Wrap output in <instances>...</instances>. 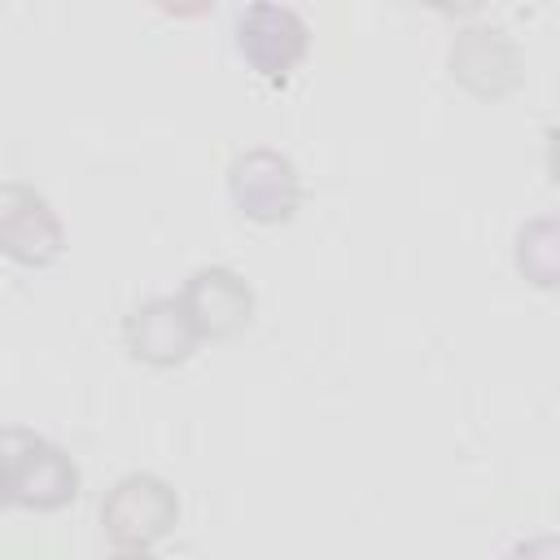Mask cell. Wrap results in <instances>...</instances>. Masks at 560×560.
<instances>
[{"mask_svg":"<svg viewBox=\"0 0 560 560\" xmlns=\"http://www.w3.org/2000/svg\"><path fill=\"white\" fill-rule=\"evenodd\" d=\"M74 494H79V468L57 442L18 424L0 433V499L9 508L57 512L74 503Z\"/></svg>","mask_w":560,"mask_h":560,"instance_id":"obj_1","label":"cell"},{"mask_svg":"<svg viewBox=\"0 0 560 560\" xmlns=\"http://www.w3.org/2000/svg\"><path fill=\"white\" fill-rule=\"evenodd\" d=\"M101 525L118 551H149L179 525V494L153 472H127L109 486Z\"/></svg>","mask_w":560,"mask_h":560,"instance_id":"obj_2","label":"cell"},{"mask_svg":"<svg viewBox=\"0 0 560 560\" xmlns=\"http://www.w3.org/2000/svg\"><path fill=\"white\" fill-rule=\"evenodd\" d=\"M228 192L245 219L276 228L298 214L302 179H298V166L289 153H280L271 144H254L228 162Z\"/></svg>","mask_w":560,"mask_h":560,"instance_id":"obj_3","label":"cell"},{"mask_svg":"<svg viewBox=\"0 0 560 560\" xmlns=\"http://www.w3.org/2000/svg\"><path fill=\"white\" fill-rule=\"evenodd\" d=\"M446 66L451 79L477 101H503L525 83V61L516 39L490 22L464 26L446 48Z\"/></svg>","mask_w":560,"mask_h":560,"instance_id":"obj_4","label":"cell"},{"mask_svg":"<svg viewBox=\"0 0 560 560\" xmlns=\"http://www.w3.org/2000/svg\"><path fill=\"white\" fill-rule=\"evenodd\" d=\"M236 48L245 52V61L267 79V83H289V74L302 66L306 48H311V31L306 22L276 0H258L236 18Z\"/></svg>","mask_w":560,"mask_h":560,"instance_id":"obj_5","label":"cell"},{"mask_svg":"<svg viewBox=\"0 0 560 560\" xmlns=\"http://www.w3.org/2000/svg\"><path fill=\"white\" fill-rule=\"evenodd\" d=\"M61 245L66 232L48 197H39L31 184L9 179L0 188V249L22 267H48L57 262Z\"/></svg>","mask_w":560,"mask_h":560,"instance_id":"obj_6","label":"cell"},{"mask_svg":"<svg viewBox=\"0 0 560 560\" xmlns=\"http://www.w3.org/2000/svg\"><path fill=\"white\" fill-rule=\"evenodd\" d=\"M122 341H127V354L149 368H179L192 359L197 341L206 337L192 324L184 298H149L122 319Z\"/></svg>","mask_w":560,"mask_h":560,"instance_id":"obj_7","label":"cell"},{"mask_svg":"<svg viewBox=\"0 0 560 560\" xmlns=\"http://www.w3.org/2000/svg\"><path fill=\"white\" fill-rule=\"evenodd\" d=\"M184 306L192 315V324L201 328L206 341H228L236 332L249 328L254 319V289L245 284L241 271L232 267H197L188 280H184Z\"/></svg>","mask_w":560,"mask_h":560,"instance_id":"obj_8","label":"cell"},{"mask_svg":"<svg viewBox=\"0 0 560 560\" xmlns=\"http://www.w3.org/2000/svg\"><path fill=\"white\" fill-rule=\"evenodd\" d=\"M516 271L534 289H560V214H538L516 232Z\"/></svg>","mask_w":560,"mask_h":560,"instance_id":"obj_9","label":"cell"},{"mask_svg":"<svg viewBox=\"0 0 560 560\" xmlns=\"http://www.w3.org/2000/svg\"><path fill=\"white\" fill-rule=\"evenodd\" d=\"M416 4H424V9H433V13H442V18H472V13H481L490 0H416Z\"/></svg>","mask_w":560,"mask_h":560,"instance_id":"obj_10","label":"cell"},{"mask_svg":"<svg viewBox=\"0 0 560 560\" xmlns=\"http://www.w3.org/2000/svg\"><path fill=\"white\" fill-rule=\"evenodd\" d=\"M166 18H201L214 9V0H153Z\"/></svg>","mask_w":560,"mask_h":560,"instance_id":"obj_11","label":"cell"},{"mask_svg":"<svg viewBox=\"0 0 560 560\" xmlns=\"http://www.w3.org/2000/svg\"><path fill=\"white\" fill-rule=\"evenodd\" d=\"M547 175L551 184H560V122L547 131Z\"/></svg>","mask_w":560,"mask_h":560,"instance_id":"obj_12","label":"cell"},{"mask_svg":"<svg viewBox=\"0 0 560 560\" xmlns=\"http://www.w3.org/2000/svg\"><path fill=\"white\" fill-rule=\"evenodd\" d=\"M521 551H560V542H521Z\"/></svg>","mask_w":560,"mask_h":560,"instance_id":"obj_13","label":"cell"}]
</instances>
